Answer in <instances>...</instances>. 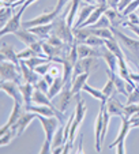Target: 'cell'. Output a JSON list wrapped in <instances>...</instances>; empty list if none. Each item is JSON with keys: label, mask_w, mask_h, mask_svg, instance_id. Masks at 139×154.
<instances>
[{"label": "cell", "mask_w": 139, "mask_h": 154, "mask_svg": "<svg viewBox=\"0 0 139 154\" xmlns=\"http://www.w3.org/2000/svg\"><path fill=\"white\" fill-rule=\"evenodd\" d=\"M37 119L40 120V123L42 124V128L45 131V142H44L42 147H41V154H48L52 153V142H53V135L57 131V128L61 125L60 120L56 116L46 117L42 115H38Z\"/></svg>", "instance_id": "6da1fadb"}, {"label": "cell", "mask_w": 139, "mask_h": 154, "mask_svg": "<svg viewBox=\"0 0 139 154\" xmlns=\"http://www.w3.org/2000/svg\"><path fill=\"white\" fill-rule=\"evenodd\" d=\"M66 15H67V11H64V12H61V14H59L57 18L53 20V32H52V34L57 35V37L61 38L64 42H67V44L71 45V44L75 41V37H74L73 29H71V27L68 26V23H67Z\"/></svg>", "instance_id": "7a4b0ae2"}, {"label": "cell", "mask_w": 139, "mask_h": 154, "mask_svg": "<svg viewBox=\"0 0 139 154\" xmlns=\"http://www.w3.org/2000/svg\"><path fill=\"white\" fill-rule=\"evenodd\" d=\"M110 30L113 32L115 37L117 38V41L122 42L123 45L125 47V49L131 53L130 60L134 61V63H136V66L139 67V40H134V38H130L128 35L123 34L122 32L117 30V27L110 26Z\"/></svg>", "instance_id": "3957f363"}, {"label": "cell", "mask_w": 139, "mask_h": 154, "mask_svg": "<svg viewBox=\"0 0 139 154\" xmlns=\"http://www.w3.org/2000/svg\"><path fill=\"white\" fill-rule=\"evenodd\" d=\"M0 79L12 81L20 85V82L23 81L20 66H17L12 61H0Z\"/></svg>", "instance_id": "277c9868"}, {"label": "cell", "mask_w": 139, "mask_h": 154, "mask_svg": "<svg viewBox=\"0 0 139 154\" xmlns=\"http://www.w3.org/2000/svg\"><path fill=\"white\" fill-rule=\"evenodd\" d=\"M74 97L75 96H74V93H73V81H68V82L64 83V86H63V89H61L60 93L55 97L56 108L61 112H66Z\"/></svg>", "instance_id": "5b68a950"}, {"label": "cell", "mask_w": 139, "mask_h": 154, "mask_svg": "<svg viewBox=\"0 0 139 154\" xmlns=\"http://www.w3.org/2000/svg\"><path fill=\"white\" fill-rule=\"evenodd\" d=\"M57 12L53 10L51 12H44V14L38 15L37 18L32 20H26V22H22V27L23 29H30V27H34V26H42V25H48V23H52L53 20L57 18Z\"/></svg>", "instance_id": "8992f818"}, {"label": "cell", "mask_w": 139, "mask_h": 154, "mask_svg": "<svg viewBox=\"0 0 139 154\" xmlns=\"http://www.w3.org/2000/svg\"><path fill=\"white\" fill-rule=\"evenodd\" d=\"M0 89H2V91H4V93L8 94L14 101L25 104V101H23V96H22L20 89H19V83L12 82V81H2L0 82Z\"/></svg>", "instance_id": "52a82bcc"}, {"label": "cell", "mask_w": 139, "mask_h": 154, "mask_svg": "<svg viewBox=\"0 0 139 154\" xmlns=\"http://www.w3.org/2000/svg\"><path fill=\"white\" fill-rule=\"evenodd\" d=\"M22 111H25V104L18 102V101H14V108H12V112H11V115H10V117H8V122H7L6 124L2 125V128H0V135H3L4 132H7V131H8L10 128H11L12 125L18 122V120H19V117L22 116V113H23Z\"/></svg>", "instance_id": "ba28073f"}, {"label": "cell", "mask_w": 139, "mask_h": 154, "mask_svg": "<svg viewBox=\"0 0 139 154\" xmlns=\"http://www.w3.org/2000/svg\"><path fill=\"white\" fill-rule=\"evenodd\" d=\"M37 116H38V115L34 113V112H29V111L23 112L22 116L19 117V120H18V122L12 125V127L17 130L18 137H19V135H22L23 132H25V130L27 128V125H29L34 119H37Z\"/></svg>", "instance_id": "9c48e42d"}, {"label": "cell", "mask_w": 139, "mask_h": 154, "mask_svg": "<svg viewBox=\"0 0 139 154\" xmlns=\"http://www.w3.org/2000/svg\"><path fill=\"white\" fill-rule=\"evenodd\" d=\"M105 105H107L108 112H109L112 116H120V117L124 116V108H125V105L122 104L119 100L116 98V93L108 98V101L105 102Z\"/></svg>", "instance_id": "30bf717a"}, {"label": "cell", "mask_w": 139, "mask_h": 154, "mask_svg": "<svg viewBox=\"0 0 139 154\" xmlns=\"http://www.w3.org/2000/svg\"><path fill=\"white\" fill-rule=\"evenodd\" d=\"M102 125H104V112H102V106L100 109V113L96 119V124H94V140H96V150L97 153L101 151V146H102Z\"/></svg>", "instance_id": "8fae6325"}, {"label": "cell", "mask_w": 139, "mask_h": 154, "mask_svg": "<svg viewBox=\"0 0 139 154\" xmlns=\"http://www.w3.org/2000/svg\"><path fill=\"white\" fill-rule=\"evenodd\" d=\"M0 61H12L17 66H20V60L18 57V53L14 51L11 45H7L6 42H2V51H0Z\"/></svg>", "instance_id": "7c38bea8"}, {"label": "cell", "mask_w": 139, "mask_h": 154, "mask_svg": "<svg viewBox=\"0 0 139 154\" xmlns=\"http://www.w3.org/2000/svg\"><path fill=\"white\" fill-rule=\"evenodd\" d=\"M102 60L108 64V68H109L112 72H117L119 71V57L112 52L109 51L107 47H102Z\"/></svg>", "instance_id": "4fadbf2b"}, {"label": "cell", "mask_w": 139, "mask_h": 154, "mask_svg": "<svg viewBox=\"0 0 139 154\" xmlns=\"http://www.w3.org/2000/svg\"><path fill=\"white\" fill-rule=\"evenodd\" d=\"M14 35L17 38H19V40L22 41L25 45H27V47H30V45H32V44H34L36 41L41 40V38H38L34 33L30 32L29 29H23V27H20L19 30H17V32L14 33Z\"/></svg>", "instance_id": "5bb4252c"}, {"label": "cell", "mask_w": 139, "mask_h": 154, "mask_svg": "<svg viewBox=\"0 0 139 154\" xmlns=\"http://www.w3.org/2000/svg\"><path fill=\"white\" fill-rule=\"evenodd\" d=\"M130 130H131V123H130V120H128L127 117L123 116V117H122V128H120V131H119V135H117V138H116L115 142L110 143L109 149H113V147H116V146L119 145V143L124 142L125 138H127V135H128V132H130Z\"/></svg>", "instance_id": "9a60e30c"}, {"label": "cell", "mask_w": 139, "mask_h": 154, "mask_svg": "<svg viewBox=\"0 0 139 154\" xmlns=\"http://www.w3.org/2000/svg\"><path fill=\"white\" fill-rule=\"evenodd\" d=\"M19 89H20V93L23 96V101H25V106H29L32 105L33 102V94H34L36 90V85L29 83V82H25V83H20L19 85Z\"/></svg>", "instance_id": "2e32d148"}, {"label": "cell", "mask_w": 139, "mask_h": 154, "mask_svg": "<svg viewBox=\"0 0 139 154\" xmlns=\"http://www.w3.org/2000/svg\"><path fill=\"white\" fill-rule=\"evenodd\" d=\"M20 70H22V76H23V81L25 82H29V83H33L36 85L38 81H40V74H37L33 68L27 67L26 64L23 63L22 60H20Z\"/></svg>", "instance_id": "e0dca14e"}, {"label": "cell", "mask_w": 139, "mask_h": 154, "mask_svg": "<svg viewBox=\"0 0 139 154\" xmlns=\"http://www.w3.org/2000/svg\"><path fill=\"white\" fill-rule=\"evenodd\" d=\"M82 2L83 0H73L71 2V4L68 6V8H67V15H66V20H67V23H68V26L73 29L74 25H75V15L76 12H78L79 7H81Z\"/></svg>", "instance_id": "ac0fdd59"}, {"label": "cell", "mask_w": 139, "mask_h": 154, "mask_svg": "<svg viewBox=\"0 0 139 154\" xmlns=\"http://www.w3.org/2000/svg\"><path fill=\"white\" fill-rule=\"evenodd\" d=\"M75 100H76V105H75V123H78L79 125L82 124L85 116H86V105H85L83 98H81V94H75Z\"/></svg>", "instance_id": "d6986e66"}, {"label": "cell", "mask_w": 139, "mask_h": 154, "mask_svg": "<svg viewBox=\"0 0 139 154\" xmlns=\"http://www.w3.org/2000/svg\"><path fill=\"white\" fill-rule=\"evenodd\" d=\"M30 32L34 33L38 38L41 40H48L51 37L53 32V22L52 23H48V25H42V26H34V27H30Z\"/></svg>", "instance_id": "ffe728a7"}, {"label": "cell", "mask_w": 139, "mask_h": 154, "mask_svg": "<svg viewBox=\"0 0 139 154\" xmlns=\"http://www.w3.org/2000/svg\"><path fill=\"white\" fill-rule=\"evenodd\" d=\"M119 10H115V8H108L107 11H105V15H107L108 18H109L110 20V26L113 27H117V26H122V23L124 22V17L125 15L122 12V15L119 14Z\"/></svg>", "instance_id": "44dd1931"}, {"label": "cell", "mask_w": 139, "mask_h": 154, "mask_svg": "<svg viewBox=\"0 0 139 154\" xmlns=\"http://www.w3.org/2000/svg\"><path fill=\"white\" fill-rule=\"evenodd\" d=\"M97 4H85L83 8L81 10V12H79V17H78V20L75 22V25H74V27H81L82 25L86 22L87 19H89V17L91 15L93 10L96 8ZM73 27V29H74Z\"/></svg>", "instance_id": "7402d4cb"}, {"label": "cell", "mask_w": 139, "mask_h": 154, "mask_svg": "<svg viewBox=\"0 0 139 154\" xmlns=\"http://www.w3.org/2000/svg\"><path fill=\"white\" fill-rule=\"evenodd\" d=\"M89 75H90L89 72H83V74H81V75H78L76 78L73 79V93H74V96L78 94L79 91L83 89L85 83H87Z\"/></svg>", "instance_id": "603a6c76"}, {"label": "cell", "mask_w": 139, "mask_h": 154, "mask_svg": "<svg viewBox=\"0 0 139 154\" xmlns=\"http://www.w3.org/2000/svg\"><path fill=\"white\" fill-rule=\"evenodd\" d=\"M105 47H107L109 51H112V52L115 53L119 59L124 57V53H123L122 48H120V45H119V41H117V38L116 37L107 38V40H105Z\"/></svg>", "instance_id": "cb8c5ba5"}, {"label": "cell", "mask_w": 139, "mask_h": 154, "mask_svg": "<svg viewBox=\"0 0 139 154\" xmlns=\"http://www.w3.org/2000/svg\"><path fill=\"white\" fill-rule=\"evenodd\" d=\"M64 79L63 76H57V78H55V81H53V83L49 86V91H48V97H49L51 100L55 98L56 96H57L59 93L61 91V89H63L64 86Z\"/></svg>", "instance_id": "d4e9b609"}, {"label": "cell", "mask_w": 139, "mask_h": 154, "mask_svg": "<svg viewBox=\"0 0 139 154\" xmlns=\"http://www.w3.org/2000/svg\"><path fill=\"white\" fill-rule=\"evenodd\" d=\"M82 90H83L85 93H89L90 96L93 97V98L100 100L101 102H107V101H108V97L105 96L104 93H102V90L94 89V87H91L90 85H87V83H85V86H83V89H82Z\"/></svg>", "instance_id": "484cf974"}, {"label": "cell", "mask_w": 139, "mask_h": 154, "mask_svg": "<svg viewBox=\"0 0 139 154\" xmlns=\"http://www.w3.org/2000/svg\"><path fill=\"white\" fill-rule=\"evenodd\" d=\"M74 37L78 41L79 44H83L86 41V38H89L91 35V32H90L89 27H74L73 29Z\"/></svg>", "instance_id": "4316f807"}, {"label": "cell", "mask_w": 139, "mask_h": 154, "mask_svg": "<svg viewBox=\"0 0 139 154\" xmlns=\"http://www.w3.org/2000/svg\"><path fill=\"white\" fill-rule=\"evenodd\" d=\"M66 139H64V124H61L60 127L57 128V131L55 132V135H53V142H52V150L56 147H59V146H63L66 145Z\"/></svg>", "instance_id": "83f0119b"}, {"label": "cell", "mask_w": 139, "mask_h": 154, "mask_svg": "<svg viewBox=\"0 0 139 154\" xmlns=\"http://www.w3.org/2000/svg\"><path fill=\"white\" fill-rule=\"evenodd\" d=\"M23 63L26 64L27 67L33 68L34 70L37 66H40V64H44V63H48V61H51L49 57H44V56H33V57L30 59H26V60H22Z\"/></svg>", "instance_id": "f1b7e54d"}, {"label": "cell", "mask_w": 139, "mask_h": 154, "mask_svg": "<svg viewBox=\"0 0 139 154\" xmlns=\"http://www.w3.org/2000/svg\"><path fill=\"white\" fill-rule=\"evenodd\" d=\"M15 137H18V132L14 127H11L7 132H4L3 135H0V146H6L14 139Z\"/></svg>", "instance_id": "f546056e"}, {"label": "cell", "mask_w": 139, "mask_h": 154, "mask_svg": "<svg viewBox=\"0 0 139 154\" xmlns=\"http://www.w3.org/2000/svg\"><path fill=\"white\" fill-rule=\"evenodd\" d=\"M12 7L8 6V7H2L0 8V20H2V27H4L7 25L10 19L12 18Z\"/></svg>", "instance_id": "4dcf8cb0"}, {"label": "cell", "mask_w": 139, "mask_h": 154, "mask_svg": "<svg viewBox=\"0 0 139 154\" xmlns=\"http://www.w3.org/2000/svg\"><path fill=\"white\" fill-rule=\"evenodd\" d=\"M89 29H90V32H91V34L98 35V37L104 38V40H107V38H113V37H115L113 32L110 30V27H105V29H91V27H89Z\"/></svg>", "instance_id": "1f68e13d"}, {"label": "cell", "mask_w": 139, "mask_h": 154, "mask_svg": "<svg viewBox=\"0 0 139 154\" xmlns=\"http://www.w3.org/2000/svg\"><path fill=\"white\" fill-rule=\"evenodd\" d=\"M83 44H87V45L94 47V48H100V47H104L105 45V40L101 37H98V35L91 34L89 38H86V41H85Z\"/></svg>", "instance_id": "d6a6232c"}, {"label": "cell", "mask_w": 139, "mask_h": 154, "mask_svg": "<svg viewBox=\"0 0 139 154\" xmlns=\"http://www.w3.org/2000/svg\"><path fill=\"white\" fill-rule=\"evenodd\" d=\"M102 93H104L108 98L116 93V86H115V81H113V78H110V76L108 78V82L105 83L104 89H102Z\"/></svg>", "instance_id": "836d02e7"}, {"label": "cell", "mask_w": 139, "mask_h": 154, "mask_svg": "<svg viewBox=\"0 0 139 154\" xmlns=\"http://www.w3.org/2000/svg\"><path fill=\"white\" fill-rule=\"evenodd\" d=\"M89 27H91V29H105V27H110V20H109V18L104 14L98 20H97L96 23L89 26Z\"/></svg>", "instance_id": "e575fe53"}, {"label": "cell", "mask_w": 139, "mask_h": 154, "mask_svg": "<svg viewBox=\"0 0 139 154\" xmlns=\"http://www.w3.org/2000/svg\"><path fill=\"white\" fill-rule=\"evenodd\" d=\"M33 56H40V55H38L37 52H34L30 47H27L26 49H23L22 52H18L19 60H26V59H30V57H33ZM44 57H45V56H44Z\"/></svg>", "instance_id": "d590c367"}, {"label": "cell", "mask_w": 139, "mask_h": 154, "mask_svg": "<svg viewBox=\"0 0 139 154\" xmlns=\"http://www.w3.org/2000/svg\"><path fill=\"white\" fill-rule=\"evenodd\" d=\"M52 64H53V61H48V63H44V64H40V66H37V67L34 68V71L37 74H40L41 76H44L45 74H48L49 72V70H51V67H52Z\"/></svg>", "instance_id": "8d00e7d4"}, {"label": "cell", "mask_w": 139, "mask_h": 154, "mask_svg": "<svg viewBox=\"0 0 139 154\" xmlns=\"http://www.w3.org/2000/svg\"><path fill=\"white\" fill-rule=\"evenodd\" d=\"M127 104H139V86L136 85V87L128 94L127 97Z\"/></svg>", "instance_id": "74e56055"}, {"label": "cell", "mask_w": 139, "mask_h": 154, "mask_svg": "<svg viewBox=\"0 0 139 154\" xmlns=\"http://www.w3.org/2000/svg\"><path fill=\"white\" fill-rule=\"evenodd\" d=\"M46 42L48 44H51V45H53V47H64L67 42H64L61 38H59L57 35H55V34H51V37L46 40Z\"/></svg>", "instance_id": "f35d334b"}, {"label": "cell", "mask_w": 139, "mask_h": 154, "mask_svg": "<svg viewBox=\"0 0 139 154\" xmlns=\"http://www.w3.org/2000/svg\"><path fill=\"white\" fill-rule=\"evenodd\" d=\"M138 8H139V0H134L132 3H130L127 7L124 8V11H123V14L127 17L128 14H131V12H135V11H138Z\"/></svg>", "instance_id": "ab89813d"}, {"label": "cell", "mask_w": 139, "mask_h": 154, "mask_svg": "<svg viewBox=\"0 0 139 154\" xmlns=\"http://www.w3.org/2000/svg\"><path fill=\"white\" fill-rule=\"evenodd\" d=\"M36 89H38V90H41V91L48 94V91H49V83H48L44 78H41L40 81L36 83Z\"/></svg>", "instance_id": "60d3db41"}, {"label": "cell", "mask_w": 139, "mask_h": 154, "mask_svg": "<svg viewBox=\"0 0 139 154\" xmlns=\"http://www.w3.org/2000/svg\"><path fill=\"white\" fill-rule=\"evenodd\" d=\"M122 26L131 29V30H132V32L139 37V25H134V23H131V22H128V20H124V22L122 23Z\"/></svg>", "instance_id": "b9f144b4"}, {"label": "cell", "mask_w": 139, "mask_h": 154, "mask_svg": "<svg viewBox=\"0 0 139 154\" xmlns=\"http://www.w3.org/2000/svg\"><path fill=\"white\" fill-rule=\"evenodd\" d=\"M68 3H70V0H57V4H56V7H55V11L57 12V14H61L63 8H64V7H66Z\"/></svg>", "instance_id": "7bdbcfd3"}, {"label": "cell", "mask_w": 139, "mask_h": 154, "mask_svg": "<svg viewBox=\"0 0 139 154\" xmlns=\"http://www.w3.org/2000/svg\"><path fill=\"white\" fill-rule=\"evenodd\" d=\"M127 18H128V22H131V23H134V25H139V12L138 11L128 14Z\"/></svg>", "instance_id": "ee69618b"}, {"label": "cell", "mask_w": 139, "mask_h": 154, "mask_svg": "<svg viewBox=\"0 0 139 154\" xmlns=\"http://www.w3.org/2000/svg\"><path fill=\"white\" fill-rule=\"evenodd\" d=\"M134 0H120V3H119V7H117V10H119L120 12L124 11V8L128 6L130 3H132Z\"/></svg>", "instance_id": "f6af8a7d"}, {"label": "cell", "mask_w": 139, "mask_h": 154, "mask_svg": "<svg viewBox=\"0 0 139 154\" xmlns=\"http://www.w3.org/2000/svg\"><path fill=\"white\" fill-rule=\"evenodd\" d=\"M108 4V7L109 8H115L117 10V7H119V3H120V0H105Z\"/></svg>", "instance_id": "bcb514c9"}, {"label": "cell", "mask_w": 139, "mask_h": 154, "mask_svg": "<svg viewBox=\"0 0 139 154\" xmlns=\"http://www.w3.org/2000/svg\"><path fill=\"white\" fill-rule=\"evenodd\" d=\"M128 120L131 123V128H139V117H131Z\"/></svg>", "instance_id": "7dc6e473"}, {"label": "cell", "mask_w": 139, "mask_h": 154, "mask_svg": "<svg viewBox=\"0 0 139 154\" xmlns=\"http://www.w3.org/2000/svg\"><path fill=\"white\" fill-rule=\"evenodd\" d=\"M116 153L117 154H124L125 153V147H124V142L119 143V145L116 146Z\"/></svg>", "instance_id": "c3c4849f"}, {"label": "cell", "mask_w": 139, "mask_h": 154, "mask_svg": "<svg viewBox=\"0 0 139 154\" xmlns=\"http://www.w3.org/2000/svg\"><path fill=\"white\" fill-rule=\"evenodd\" d=\"M83 135H81V139H79V147L78 150H76V153H83V150H82V145H83Z\"/></svg>", "instance_id": "681fc988"}, {"label": "cell", "mask_w": 139, "mask_h": 154, "mask_svg": "<svg viewBox=\"0 0 139 154\" xmlns=\"http://www.w3.org/2000/svg\"><path fill=\"white\" fill-rule=\"evenodd\" d=\"M87 4H97L98 3V0H85Z\"/></svg>", "instance_id": "f907efd6"}, {"label": "cell", "mask_w": 139, "mask_h": 154, "mask_svg": "<svg viewBox=\"0 0 139 154\" xmlns=\"http://www.w3.org/2000/svg\"><path fill=\"white\" fill-rule=\"evenodd\" d=\"M2 2H4V3H7V2H8V0H2Z\"/></svg>", "instance_id": "816d5d0a"}, {"label": "cell", "mask_w": 139, "mask_h": 154, "mask_svg": "<svg viewBox=\"0 0 139 154\" xmlns=\"http://www.w3.org/2000/svg\"><path fill=\"white\" fill-rule=\"evenodd\" d=\"M138 12H139V11H138Z\"/></svg>", "instance_id": "f5cc1de1"}]
</instances>
